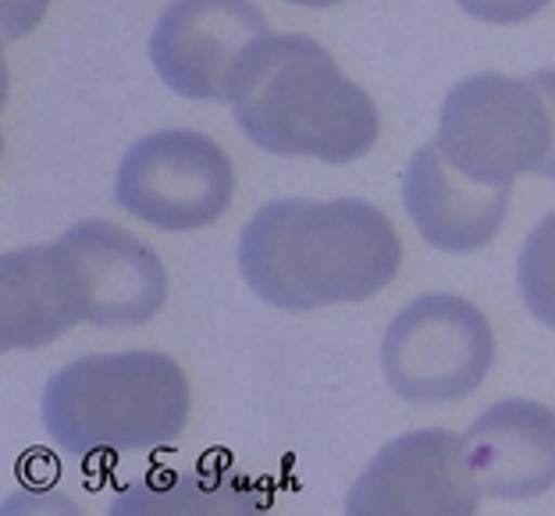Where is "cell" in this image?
I'll use <instances>...</instances> for the list:
<instances>
[{
  "instance_id": "cell-1",
  "label": "cell",
  "mask_w": 555,
  "mask_h": 516,
  "mask_svg": "<svg viewBox=\"0 0 555 516\" xmlns=\"http://www.w3.org/2000/svg\"><path fill=\"white\" fill-rule=\"evenodd\" d=\"M402 243L363 199H274L238 235V271L278 310L360 304L396 282Z\"/></svg>"
},
{
  "instance_id": "cell-2",
  "label": "cell",
  "mask_w": 555,
  "mask_h": 516,
  "mask_svg": "<svg viewBox=\"0 0 555 516\" xmlns=\"http://www.w3.org/2000/svg\"><path fill=\"white\" fill-rule=\"evenodd\" d=\"M232 111L249 143L278 157L349 165L382 132L374 100L310 36H263L232 86Z\"/></svg>"
},
{
  "instance_id": "cell-3",
  "label": "cell",
  "mask_w": 555,
  "mask_h": 516,
  "mask_svg": "<svg viewBox=\"0 0 555 516\" xmlns=\"http://www.w3.org/2000/svg\"><path fill=\"white\" fill-rule=\"evenodd\" d=\"M189 377L164 352H93L43 388V427L75 460L168 449L185 431Z\"/></svg>"
},
{
  "instance_id": "cell-4",
  "label": "cell",
  "mask_w": 555,
  "mask_h": 516,
  "mask_svg": "<svg viewBox=\"0 0 555 516\" xmlns=\"http://www.w3.org/2000/svg\"><path fill=\"white\" fill-rule=\"evenodd\" d=\"M54 328H139L168 299V274L146 243L111 221H79L50 246H33Z\"/></svg>"
},
{
  "instance_id": "cell-5",
  "label": "cell",
  "mask_w": 555,
  "mask_h": 516,
  "mask_svg": "<svg viewBox=\"0 0 555 516\" xmlns=\"http://www.w3.org/2000/svg\"><path fill=\"white\" fill-rule=\"evenodd\" d=\"M555 129L548 96L534 79L481 72L452 86L441 104L435 146L452 168L481 185H513L516 175H541Z\"/></svg>"
},
{
  "instance_id": "cell-6",
  "label": "cell",
  "mask_w": 555,
  "mask_h": 516,
  "mask_svg": "<svg viewBox=\"0 0 555 516\" xmlns=\"http://www.w3.org/2000/svg\"><path fill=\"white\" fill-rule=\"evenodd\" d=\"M495 363V332L481 307L452 293H427L388 324L382 367L396 396L435 407L470 396Z\"/></svg>"
},
{
  "instance_id": "cell-7",
  "label": "cell",
  "mask_w": 555,
  "mask_h": 516,
  "mask_svg": "<svg viewBox=\"0 0 555 516\" xmlns=\"http://www.w3.org/2000/svg\"><path fill=\"white\" fill-rule=\"evenodd\" d=\"M235 193L229 154L204 132L164 129L121 157L115 199L160 232H196L221 218Z\"/></svg>"
},
{
  "instance_id": "cell-8",
  "label": "cell",
  "mask_w": 555,
  "mask_h": 516,
  "mask_svg": "<svg viewBox=\"0 0 555 516\" xmlns=\"http://www.w3.org/2000/svg\"><path fill=\"white\" fill-rule=\"evenodd\" d=\"M271 36L254 0H171L150 33L164 86L189 100H232L249 50Z\"/></svg>"
},
{
  "instance_id": "cell-9",
  "label": "cell",
  "mask_w": 555,
  "mask_h": 516,
  "mask_svg": "<svg viewBox=\"0 0 555 516\" xmlns=\"http://www.w3.org/2000/svg\"><path fill=\"white\" fill-rule=\"evenodd\" d=\"M481 506L463 438L452 431H413L388 442L346 495L352 516L446 513L470 516Z\"/></svg>"
},
{
  "instance_id": "cell-10",
  "label": "cell",
  "mask_w": 555,
  "mask_h": 516,
  "mask_svg": "<svg viewBox=\"0 0 555 516\" xmlns=\"http://www.w3.org/2000/svg\"><path fill=\"white\" fill-rule=\"evenodd\" d=\"M481 495L538 499L555 485V413L534 399H502L463 435Z\"/></svg>"
},
{
  "instance_id": "cell-11",
  "label": "cell",
  "mask_w": 555,
  "mask_h": 516,
  "mask_svg": "<svg viewBox=\"0 0 555 516\" xmlns=\"http://www.w3.org/2000/svg\"><path fill=\"white\" fill-rule=\"evenodd\" d=\"M513 185H481L441 157L435 143L421 146L402 171V204L424 243L446 254L488 246L506 221Z\"/></svg>"
},
{
  "instance_id": "cell-12",
  "label": "cell",
  "mask_w": 555,
  "mask_h": 516,
  "mask_svg": "<svg viewBox=\"0 0 555 516\" xmlns=\"http://www.w3.org/2000/svg\"><path fill=\"white\" fill-rule=\"evenodd\" d=\"M516 282L527 310L541 324L555 328V210L534 224L516 260Z\"/></svg>"
},
{
  "instance_id": "cell-13",
  "label": "cell",
  "mask_w": 555,
  "mask_h": 516,
  "mask_svg": "<svg viewBox=\"0 0 555 516\" xmlns=\"http://www.w3.org/2000/svg\"><path fill=\"white\" fill-rule=\"evenodd\" d=\"M456 4L466 11V15L491 22V25H516L524 18L538 15L548 0H456Z\"/></svg>"
},
{
  "instance_id": "cell-14",
  "label": "cell",
  "mask_w": 555,
  "mask_h": 516,
  "mask_svg": "<svg viewBox=\"0 0 555 516\" xmlns=\"http://www.w3.org/2000/svg\"><path fill=\"white\" fill-rule=\"evenodd\" d=\"M50 0H4V36L8 40H18L33 29L36 22L47 15Z\"/></svg>"
},
{
  "instance_id": "cell-15",
  "label": "cell",
  "mask_w": 555,
  "mask_h": 516,
  "mask_svg": "<svg viewBox=\"0 0 555 516\" xmlns=\"http://www.w3.org/2000/svg\"><path fill=\"white\" fill-rule=\"evenodd\" d=\"M531 79H534L538 90L548 96V107H552V129H555V68H541V72H534V75H531ZM541 179H552V182H555V143H552V157H548L545 171H541Z\"/></svg>"
},
{
  "instance_id": "cell-16",
  "label": "cell",
  "mask_w": 555,
  "mask_h": 516,
  "mask_svg": "<svg viewBox=\"0 0 555 516\" xmlns=\"http://www.w3.org/2000/svg\"><path fill=\"white\" fill-rule=\"evenodd\" d=\"M288 4H299V8H335L343 0H288Z\"/></svg>"
}]
</instances>
